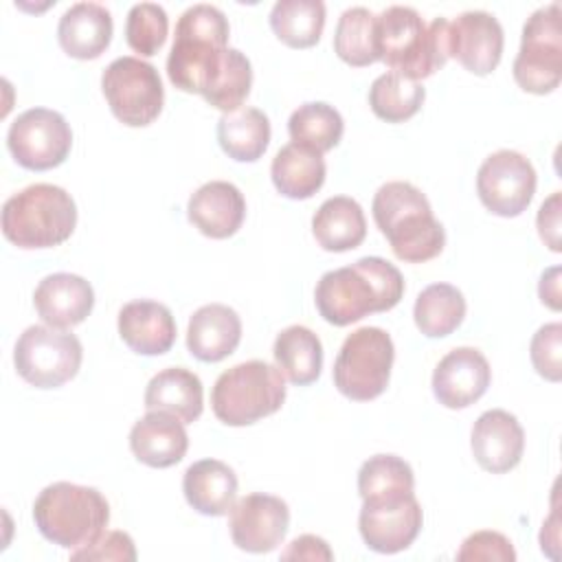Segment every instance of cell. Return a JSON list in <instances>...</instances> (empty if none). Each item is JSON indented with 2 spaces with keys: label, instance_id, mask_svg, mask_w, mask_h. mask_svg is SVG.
I'll return each instance as SVG.
<instances>
[{
  "label": "cell",
  "instance_id": "1",
  "mask_svg": "<svg viewBox=\"0 0 562 562\" xmlns=\"http://www.w3.org/2000/svg\"><path fill=\"white\" fill-rule=\"evenodd\" d=\"M404 294L402 272L382 257H362L351 266L325 272L314 290L318 314L336 325H351L367 314L386 312Z\"/></svg>",
  "mask_w": 562,
  "mask_h": 562
},
{
  "label": "cell",
  "instance_id": "2",
  "mask_svg": "<svg viewBox=\"0 0 562 562\" xmlns=\"http://www.w3.org/2000/svg\"><path fill=\"white\" fill-rule=\"evenodd\" d=\"M231 26L215 4L189 7L176 24L167 57L169 81L182 92L204 94L224 64Z\"/></svg>",
  "mask_w": 562,
  "mask_h": 562
},
{
  "label": "cell",
  "instance_id": "3",
  "mask_svg": "<svg viewBox=\"0 0 562 562\" xmlns=\"http://www.w3.org/2000/svg\"><path fill=\"white\" fill-rule=\"evenodd\" d=\"M371 213L393 255L402 261L424 263L446 246V231L435 220L428 198L411 182L382 184L373 195Z\"/></svg>",
  "mask_w": 562,
  "mask_h": 562
},
{
  "label": "cell",
  "instance_id": "4",
  "mask_svg": "<svg viewBox=\"0 0 562 562\" xmlns=\"http://www.w3.org/2000/svg\"><path fill=\"white\" fill-rule=\"evenodd\" d=\"M380 59L402 77L413 81L435 75L450 57L446 18L430 24L413 7L393 4L375 15Z\"/></svg>",
  "mask_w": 562,
  "mask_h": 562
},
{
  "label": "cell",
  "instance_id": "5",
  "mask_svg": "<svg viewBox=\"0 0 562 562\" xmlns=\"http://www.w3.org/2000/svg\"><path fill=\"white\" fill-rule=\"evenodd\" d=\"M33 520L48 542L77 551L105 531L110 505L97 487L59 481L40 492Z\"/></svg>",
  "mask_w": 562,
  "mask_h": 562
},
{
  "label": "cell",
  "instance_id": "6",
  "mask_svg": "<svg viewBox=\"0 0 562 562\" xmlns=\"http://www.w3.org/2000/svg\"><path fill=\"white\" fill-rule=\"evenodd\" d=\"M77 226L72 195L48 182H35L13 193L2 206V235L18 248H53Z\"/></svg>",
  "mask_w": 562,
  "mask_h": 562
},
{
  "label": "cell",
  "instance_id": "7",
  "mask_svg": "<svg viewBox=\"0 0 562 562\" xmlns=\"http://www.w3.org/2000/svg\"><path fill=\"white\" fill-rule=\"evenodd\" d=\"M285 402L281 371L263 360L239 362L213 384L211 408L226 426H248L277 413Z\"/></svg>",
  "mask_w": 562,
  "mask_h": 562
},
{
  "label": "cell",
  "instance_id": "8",
  "mask_svg": "<svg viewBox=\"0 0 562 562\" xmlns=\"http://www.w3.org/2000/svg\"><path fill=\"white\" fill-rule=\"evenodd\" d=\"M395 360L391 336L380 327L351 331L334 362L336 389L356 402H369L384 393Z\"/></svg>",
  "mask_w": 562,
  "mask_h": 562
},
{
  "label": "cell",
  "instance_id": "9",
  "mask_svg": "<svg viewBox=\"0 0 562 562\" xmlns=\"http://www.w3.org/2000/svg\"><path fill=\"white\" fill-rule=\"evenodd\" d=\"M512 72L516 83L531 94H549L560 86L562 29L558 2L540 7L527 18Z\"/></svg>",
  "mask_w": 562,
  "mask_h": 562
},
{
  "label": "cell",
  "instance_id": "10",
  "mask_svg": "<svg viewBox=\"0 0 562 562\" xmlns=\"http://www.w3.org/2000/svg\"><path fill=\"white\" fill-rule=\"evenodd\" d=\"M83 349L75 334L57 327H26L13 349L18 375L37 389H57L72 380L81 367Z\"/></svg>",
  "mask_w": 562,
  "mask_h": 562
},
{
  "label": "cell",
  "instance_id": "11",
  "mask_svg": "<svg viewBox=\"0 0 562 562\" xmlns=\"http://www.w3.org/2000/svg\"><path fill=\"white\" fill-rule=\"evenodd\" d=\"M101 90L112 114L130 125L145 127L158 119L165 88L158 70L138 57L125 55L110 61L101 75Z\"/></svg>",
  "mask_w": 562,
  "mask_h": 562
},
{
  "label": "cell",
  "instance_id": "12",
  "mask_svg": "<svg viewBox=\"0 0 562 562\" xmlns=\"http://www.w3.org/2000/svg\"><path fill=\"white\" fill-rule=\"evenodd\" d=\"M7 147L20 167L46 171L59 167L68 158L72 130L59 112L31 108L9 125Z\"/></svg>",
  "mask_w": 562,
  "mask_h": 562
},
{
  "label": "cell",
  "instance_id": "13",
  "mask_svg": "<svg viewBox=\"0 0 562 562\" xmlns=\"http://www.w3.org/2000/svg\"><path fill=\"white\" fill-rule=\"evenodd\" d=\"M424 512L415 492H393L362 498L358 529L364 544L378 553L408 549L422 531Z\"/></svg>",
  "mask_w": 562,
  "mask_h": 562
},
{
  "label": "cell",
  "instance_id": "14",
  "mask_svg": "<svg viewBox=\"0 0 562 562\" xmlns=\"http://www.w3.org/2000/svg\"><path fill=\"white\" fill-rule=\"evenodd\" d=\"M536 169L520 151L490 154L476 173V193L487 211L501 217L520 215L536 193Z\"/></svg>",
  "mask_w": 562,
  "mask_h": 562
},
{
  "label": "cell",
  "instance_id": "15",
  "mask_svg": "<svg viewBox=\"0 0 562 562\" xmlns=\"http://www.w3.org/2000/svg\"><path fill=\"white\" fill-rule=\"evenodd\" d=\"M290 527L285 501L272 494H246L231 507L228 529L233 542L248 553H268L277 549Z\"/></svg>",
  "mask_w": 562,
  "mask_h": 562
},
{
  "label": "cell",
  "instance_id": "16",
  "mask_svg": "<svg viewBox=\"0 0 562 562\" xmlns=\"http://www.w3.org/2000/svg\"><path fill=\"white\" fill-rule=\"evenodd\" d=\"M501 22L487 11H463L448 26V48L465 70L490 75L503 57Z\"/></svg>",
  "mask_w": 562,
  "mask_h": 562
},
{
  "label": "cell",
  "instance_id": "17",
  "mask_svg": "<svg viewBox=\"0 0 562 562\" xmlns=\"http://www.w3.org/2000/svg\"><path fill=\"white\" fill-rule=\"evenodd\" d=\"M492 382L487 358L474 347L448 351L432 371V393L446 408H465L481 400Z\"/></svg>",
  "mask_w": 562,
  "mask_h": 562
},
{
  "label": "cell",
  "instance_id": "18",
  "mask_svg": "<svg viewBox=\"0 0 562 562\" xmlns=\"http://www.w3.org/2000/svg\"><path fill=\"white\" fill-rule=\"evenodd\" d=\"M470 446L476 463L483 470L492 474H505L522 459L525 430L512 413L492 408L481 413L474 422Z\"/></svg>",
  "mask_w": 562,
  "mask_h": 562
},
{
  "label": "cell",
  "instance_id": "19",
  "mask_svg": "<svg viewBox=\"0 0 562 562\" xmlns=\"http://www.w3.org/2000/svg\"><path fill=\"white\" fill-rule=\"evenodd\" d=\"M33 305L46 325L66 329L83 323L92 312L94 290L79 274L55 272L37 283Z\"/></svg>",
  "mask_w": 562,
  "mask_h": 562
},
{
  "label": "cell",
  "instance_id": "20",
  "mask_svg": "<svg viewBox=\"0 0 562 562\" xmlns=\"http://www.w3.org/2000/svg\"><path fill=\"white\" fill-rule=\"evenodd\" d=\"M187 217L202 235L211 239H226L244 224V193L233 182L211 180L189 198Z\"/></svg>",
  "mask_w": 562,
  "mask_h": 562
},
{
  "label": "cell",
  "instance_id": "21",
  "mask_svg": "<svg viewBox=\"0 0 562 562\" xmlns=\"http://www.w3.org/2000/svg\"><path fill=\"white\" fill-rule=\"evenodd\" d=\"M119 336L140 356H160L176 342V321L167 305L136 299L119 310Z\"/></svg>",
  "mask_w": 562,
  "mask_h": 562
},
{
  "label": "cell",
  "instance_id": "22",
  "mask_svg": "<svg viewBox=\"0 0 562 562\" xmlns=\"http://www.w3.org/2000/svg\"><path fill=\"white\" fill-rule=\"evenodd\" d=\"M134 457L149 468H169L184 459L189 437L184 424L167 413L147 411L130 430Z\"/></svg>",
  "mask_w": 562,
  "mask_h": 562
},
{
  "label": "cell",
  "instance_id": "23",
  "mask_svg": "<svg viewBox=\"0 0 562 562\" xmlns=\"http://www.w3.org/2000/svg\"><path fill=\"white\" fill-rule=\"evenodd\" d=\"M241 340V321L224 303L198 307L187 327V349L202 362H220L231 356Z\"/></svg>",
  "mask_w": 562,
  "mask_h": 562
},
{
  "label": "cell",
  "instance_id": "24",
  "mask_svg": "<svg viewBox=\"0 0 562 562\" xmlns=\"http://www.w3.org/2000/svg\"><path fill=\"white\" fill-rule=\"evenodd\" d=\"M112 13L99 2H77L64 11L57 24V40L75 59H97L112 40Z\"/></svg>",
  "mask_w": 562,
  "mask_h": 562
},
{
  "label": "cell",
  "instance_id": "25",
  "mask_svg": "<svg viewBox=\"0 0 562 562\" xmlns=\"http://www.w3.org/2000/svg\"><path fill=\"white\" fill-rule=\"evenodd\" d=\"M182 492L195 512L204 516H224L235 505L237 476L224 461L202 459L187 468Z\"/></svg>",
  "mask_w": 562,
  "mask_h": 562
},
{
  "label": "cell",
  "instance_id": "26",
  "mask_svg": "<svg viewBox=\"0 0 562 562\" xmlns=\"http://www.w3.org/2000/svg\"><path fill=\"white\" fill-rule=\"evenodd\" d=\"M145 408L173 415L182 424H193L204 408L200 378L184 367L158 371L145 389Z\"/></svg>",
  "mask_w": 562,
  "mask_h": 562
},
{
  "label": "cell",
  "instance_id": "27",
  "mask_svg": "<svg viewBox=\"0 0 562 562\" xmlns=\"http://www.w3.org/2000/svg\"><path fill=\"white\" fill-rule=\"evenodd\" d=\"M312 233L323 250L345 252L358 248L367 237L362 206L349 195L327 198L312 217Z\"/></svg>",
  "mask_w": 562,
  "mask_h": 562
},
{
  "label": "cell",
  "instance_id": "28",
  "mask_svg": "<svg viewBox=\"0 0 562 562\" xmlns=\"http://www.w3.org/2000/svg\"><path fill=\"white\" fill-rule=\"evenodd\" d=\"M270 176L281 195L290 200H307L323 187L327 167L323 154L288 143L274 154Z\"/></svg>",
  "mask_w": 562,
  "mask_h": 562
},
{
  "label": "cell",
  "instance_id": "29",
  "mask_svg": "<svg viewBox=\"0 0 562 562\" xmlns=\"http://www.w3.org/2000/svg\"><path fill=\"white\" fill-rule=\"evenodd\" d=\"M217 143L237 162H255L270 145V121L259 108L241 105L217 121Z\"/></svg>",
  "mask_w": 562,
  "mask_h": 562
},
{
  "label": "cell",
  "instance_id": "30",
  "mask_svg": "<svg viewBox=\"0 0 562 562\" xmlns=\"http://www.w3.org/2000/svg\"><path fill=\"white\" fill-rule=\"evenodd\" d=\"M272 356L277 369L292 384L307 386L316 382L323 369V345L321 338L303 325H290L274 338Z\"/></svg>",
  "mask_w": 562,
  "mask_h": 562
},
{
  "label": "cell",
  "instance_id": "31",
  "mask_svg": "<svg viewBox=\"0 0 562 562\" xmlns=\"http://www.w3.org/2000/svg\"><path fill=\"white\" fill-rule=\"evenodd\" d=\"M413 318L424 336L443 338L463 323L465 299L461 290L450 283H430L417 294Z\"/></svg>",
  "mask_w": 562,
  "mask_h": 562
},
{
  "label": "cell",
  "instance_id": "32",
  "mask_svg": "<svg viewBox=\"0 0 562 562\" xmlns=\"http://www.w3.org/2000/svg\"><path fill=\"white\" fill-rule=\"evenodd\" d=\"M272 33L290 48L314 46L325 29V4L321 0H279L270 11Z\"/></svg>",
  "mask_w": 562,
  "mask_h": 562
},
{
  "label": "cell",
  "instance_id": "33",
  "mask_svg": "<svg viewBox=\"0 0 562 562\" xmlns=\"http://www.w3.org/2000/svg\"><path fill=\"white\" fill-rule=\"evenodd\" d=\"M288 132L292 143L325 154L340 143L345 121L334 105L325 101H310L290 114Z\"/></svg>",
  "mask_w": 562,
  "mask_h": 562
},
{
  "label": "cell",
  "instance_id": "34",
  "mask_svg": "<svg viewBox=\"0 0 562 562\" xmlns=\"http://www.w3.org/2000/svg\"><path fill=\"white\" fill-rule=\"evenodd\" d=\"M334 50L349 66H369L380 59L375 15L367 7L342 11L334 31Z\"/></svg>",
  "mask_w": 562,
  "mask_h": 562
},
{
  "label": "cell",
  "instance_id": "35",
  "mask_svg": "<svg viewBox=\"0 0 562 562\" xmlns=\"http://www.w3.org/2000/svg\"><path fill=\"white\" fill-rule=\"evenodd\" d=\"M424 99L426 90L419 81L391 70L380 75L369 88V105L373 114L386 123H402L415 116Z\"/></svg>",
  "mask_w": 562,
  "mask_h": 562
},
{
  "label": "cell",
  "instance_id": "36",
  "mask_svg": "<svg viewBox=\"0 0 562 562\" xmlns=\"http://www.w3.org/2000/svg\"><path fill=\"white\" fill-rule=\"evenodd\" d=\"M250 86H252V68L248 57L241 50L228 46L220 72L215 75L213 83L202 97L209 105L222 112H233L241 108V103L250 94Z\"/></svg>",
  "mask_w": 562,
  "mask_h": 562
},
{
  "label": "cell",
  "instance_id": "37",
  "mask_svg": "<svg viewBox=\"0 0 562 562\" xmlns=\"http://www.w3.org/2000/svg\"><path fill=\"white\" fill-rule=\"evenodd\" d=\"M413 468L397 454H373L358 472V492L362 498L393 492H413Z\"/></svg>",
  "mask_w": 562,
  "mask_h": 562
},
{
  "label": "cell",
  "instance_id": "38",
  "mask_svg": "<svg viewBox=\"0 0 562 562\" xmlns=\"http://www.w3.org/2000/svg\"><path fill=\"white\" fill-rule=\"evenodd\" d=\"M169 33L167 11L156 2H138L127 11L125 40L130 48L143 57L156 55Z\"/></svg>",
  "mask_w": 562,
  "mask_h": 562
},
{
  "label": "cell",
  "instance_id": "39",
  "mask_svg": "<svg viewBox=\"0 0 562 562\" xmlns=\"http://www.w3.org/2000/svg\"><path fill=\"white\" fill-rule=\"evenodd\" d=\"M560 353H562V325L560 323L542 325L533 334L531 347H529L531 364L538 371V375H542L549 382H560L562 378Z\"/></svg>",
  "mask_w": 562,
  "mask_h": 562
},
{
  "label": "cell",
  "instance_id": "40",
  "mask_svg": "<svg viewBox=\"0 0 562 562\" xmlns=\"http://www.w3.org/2000/svg\"><path fill=\"white\" fill-rule=\"evenodd\" d=\"M457 560L459 562H476V560H496V562H514L516 560V551L509 542V538H505L498 531H474L472 536H468L461 544V549L457 551Z\"/></svg>",
  "mask_w": 562,
  "mask_h": 562
},
{
  "label": "cell",
  "instance_id": "41",
  "mask_svg": "<svg viewBox=\"0 0 562 562\" xmlns=\"http://www.w3.org/2000/svg\"><path fill=\"white\" fill-rule=\"evenodd\" d=\"M72 560H119L134 562L136 549L134 540L125 531H103L94 542L70 553Z\"/></svg>",
  "mask_w": 562,
  "mask_h": 562
},
{
  "label": "cell",
  "instance_id": "42",
  "mask_svg": "<svg viewBox=\"0 0 562 562\" xmlns=\"http://www.w3.org/2000/svg\"><path fill=\"white\" fill-rule=\"evenodd\" d=\"M538 233L551 250H560V191L547 198L536 217Z\"/></svg>",
  "mask_w": 562,
  "mask_h": 562
},
{
  "label": "cell",
  "instance_id": "43",
  "mask_svg": "<svg viewBox=\"0 0 562 562\" xmlns=\"http://www.w3.org/2000/svg\"><path fill=\"white\" fill-rule=\"evenodd\" d=\"M281 558L283 560H331L334 553L323 538L305 533L294 538L288 544V549L281 553Z\"/></svg>",
  "mask_w": 562,
  "mask_h": 562
},
{
  "label": "cell",
  "instance_id": "44",
  "mask_svg": "<svg viewBox=\"0 0 562 562\" xmlns=\"http://www.w3.org/2000/svg\"><path fill=\"white\" fill-rule=\"evenodd\" d=\"M558 274H560V268H549L542 277H540V299L542 303H547L551 310H560V290H558Z\"/></svg>",
  "mask_w": 562,
  "mask_h": 562
}]
</instances>
